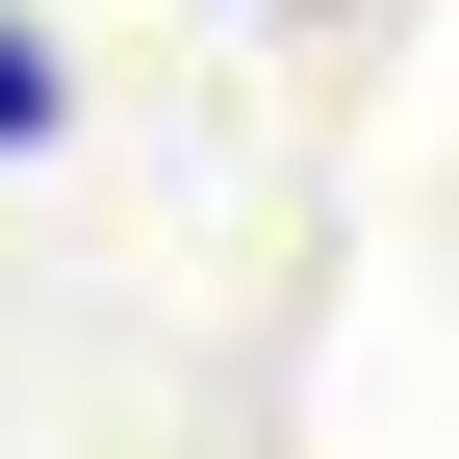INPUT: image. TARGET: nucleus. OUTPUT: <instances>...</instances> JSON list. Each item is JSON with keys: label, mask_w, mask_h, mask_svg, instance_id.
<instances>
[{"label": "nucleus", "mask_w": 459, "mask_h": 459, "mask_svg": "<svg viewBox=\"0 0 459 459\" xmlns=\"http://www.w3.org/2000/svg\"><path fill=\"white\" fill-rule=\"evenodd\" d=\"M51 128H77V77H51V51H26V0H0V153H51Z\"/></svg>", "instance_id": "obj_1"}]
</instances>
